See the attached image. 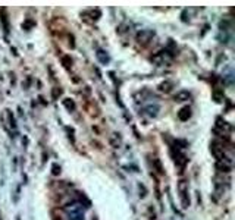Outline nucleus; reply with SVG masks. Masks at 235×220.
Wrapping results in <instances>:
<instances>
[{"mask_svg": "<svg viewBox=\"0 0 235 220\" xmlns=\"http://www.w3.org/2000/svg\"><path fill=\"white\" fill-rule=\"evenodd\" d=\"M151 31H143V32H140L138 34V40H140V43H147L149 40H150V37H151Z\"/></svg>", "mask_w": 235, "mask_h": 220, "instance_id": "1", "label": "nucleus"}, {"mask_svg": "<svg viewBox=\"0 0 235 220\" xmlns=\"http://www.w3.org/2000/svg\"><path fill=\"white\" fill-rule=\"evenodd\" d=\"M188 97H190V94H188V93H181V94L175 96V100H178V101H182V98H188Z\"/></svg>", "mask_w": 235, "mask_h": 220, "instance_id": "2", "label": "nucleus"}]
</instances>
